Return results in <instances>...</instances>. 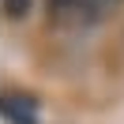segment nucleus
Masks as SVG:
<instances>
[{
  "instance_id": "nucleus-1",
  "label": "nucleus",
  "mask_w": 124,
  "mask_h": 124,
  "mask_svg": "<svg viewBox=\"0 0 124 124\" xmlns=\"http://www.w3.org/2000/svg\"><path fill=\"white\" fill-rule=\"evenodd\" d=\"M30 4L34 0H0V11H4L8 19H23L26 11H30Z\"/></svg>"
}]
</instances>
